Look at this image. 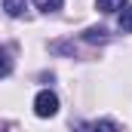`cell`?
Masks as SVG:
<instances>
[{
	"mask_svg": "<svg viewBox=\"0 0 132 132\" xmlns=\"http://www.w3.org/2000/svg\"><path fill=\"white\" fill-rule=\"evenodd\" d=\"M55 111H59L55 92H49V89L37 92V98H34V114H37V117H55Z\"/></svg>",
	"mask_w": 132,
	"mask_h": 132,
	"instance_id": "cell-1",
	"label": "cell"
},
{
	"mask_svg": "<svg viewBox=\"0 0 132 132\" xmlns=\"http://www.w3.org/2000/svg\"><path fill=\"white\" fill-rule=\"evenodd\" d=\"M83 40H86V43H104V40H108V31H104V28H89V31L83 34Z\"/></svg>",
	"mask_w": 132,
	"mask_h": 132,
	"instance_id": "cell-2",
	"label": "cell"
},
{
	"mask_svg": "<svg viewBox=\"0 0 132 132\" xmlns=\"http://www.w3.org/2000/svg\"><path fill=\"white\" fill-rule=\"evenodd\" d=\"M3 9H6V15H22L25 12V0H3Z\"/></svg>",
	"mask_w": 132,
	"mask_h": 132,
	"instance_id": "cell-3",
	"label": "cell"
},
{
	"mask_svg": "<svg viewBox=\"0 0 132 132\" xmlns=\"http://www.w3.org/2000/svg\"><path fill=\"white\" fill-rule=\"evenodd\" d=\"M123 6H126V0H98L101 12H117V9H123Z\"/></svg>",
	"mask_w": 132,
	"mask_h": 132,
	"instance_id": "cell-4",
	"label": "cell"
},
{
	"mask_svg": "<svg viewBox=\"0 0 132 132\" xmlns=\"http://www.w3.org/2000/svg\"><path fill=\"white\" fill-rule=\"evenodd\" d=\"M34 3H37L40 12H55V9H62V0H34Z\"/></svg>",
	"mask_w": 132,
	"mask_h": 132,
	"instance_id": "cell-5",
	"label": "cell"
},
{
	"mask_svg": "<svg viewBox=\"0 0 132 132\" xmlns=\"http://www.w3.org/2000/svg\"><path fill=\"white\" fill-rule=\"evenodd\" d=\"M9 71H12V59H9V52L0 46V77H6Z\"/></svg>",
	"mask_w": 132,
	"mask_h": 132,
	"instance_id": "cell-6",
	"label": "cell"
},
{
	"mask_svg": "<svg viewBox=\"0 0 132 132\" xmlns=\"http://www.w3.org/2000/svg\"><path fill=\"white\" fill-rule=\"evenodd\" d=\"M120 28L132 34V6H126V9H123V15H120Z\"/></svg>",
	"mask_w": 132,
	"mask_h": 132,
	"instance_id": "cell-7",
	"label": "cell"
},
{
	"mask_svg": "<svg viewBox=\"0 0 132 132\" xmlns=\"http://www.w3.org/2000/svg\"><path fill=\"white\" fill-rule=\"evenodd\" d=\"M86 126H92V129H120L114 120H98V123H86Z\"/></svg>",
	"mask_w": 132,
	"mask_h": 132,
	"instance_id": "cell-8",
	"label": "cell"
}]
</instances>
